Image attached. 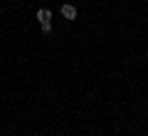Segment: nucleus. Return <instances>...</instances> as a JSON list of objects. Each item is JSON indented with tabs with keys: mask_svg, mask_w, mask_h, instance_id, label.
Here are the masks:
<instances>
[{
	"mask_svg": "<svg viewBox=\"0 0 148 136\" xmlns=\"http://www.w3.org/2000/svg\"><path fill=\"white\" fill-rule=\"evenodd\" d=\"M37 20H40V25H42V22H49L52 20V12H49L47 8H40V10H37Z\"/></svg>",
	"mask_w": 148,
	"mask_h": 136,
	"instance_id": "2",
	"label": "nucleus"
},
{
	"mask_svg": "<svg viewBox=\"0 0 148 136\" xmlns=\"http://www.w3.org/2000/svg\"><path fill=\"white\" fill-rule=\"evenodd\" d=\"M40 27H42V32H52V22H42Z\"/></svg>",
	"mask_w": 148,
	"mask_h": 136,
	"instance_id": "3",
	"label": "nucleus"
},
{
	"mask_svg": "<svg viewBox=\"0 0 148 136\" xmlns=\"http://www.w3.org/2000/svg\"><path fill=\"white\" fill-rule=\"evenodd\" d=\"M62 15L67 17V20H74V17H77V8H74L72 3H64L62 5Z\"/></svg>",
	"mask_w": 148,
	"mask_h": 136,
	"instance_id": "1",
	"label": "nucleus"
}]
</instances>
